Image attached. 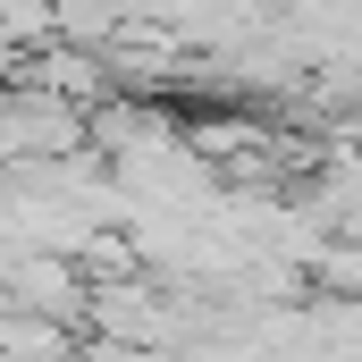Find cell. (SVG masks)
<instances>
[{
    "label": "cell",
    "mask_w": 362,
    "mask_h": 362,
    "mask_svg": "<svg viewBox=\"0 0 362 362\" xmlns=\"http://www.w3.org/2000/svg\"><path fill=\"white\" fill-rule=\"evenodd\" d=\"M0 362H76V329L34 320V312H0Z\"/></svg>",
    "instance_id": "cell-1"
}]
</instances>
